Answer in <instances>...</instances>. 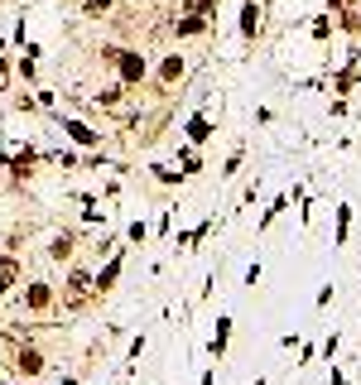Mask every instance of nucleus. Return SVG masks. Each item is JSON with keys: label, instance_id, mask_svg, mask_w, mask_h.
<instances>
[{"label": "nucleus", "instance_id": "obj_1", "mask_svg": "<svg viewBox=\"0 0 361 385\" xmlns=\"http://www.w3.org/2000/svg\"><path fill=\"white\" fill-rule=\"evenodd\" d=\"M116 63H121V78H125V82H135V78L145 73V63H140L135 53H116Z\"/></svg>", "mask_w": 361, "mask_h": 385}, {"label": "nucleus", "instance_id": "obj_2", "mask_svg": "<svg viewBox=\"0 0 361 385\" xmlns=\"http://www.w3.org/2000/svg\"><path fill=\"white\" fill-rule=\"evenodd\" d=\"M87 289H91V280L82 275V270H78V275H73V289H68V298H73V308H82V298H87Z\"/></svg>", "mask_w": 361, "mask_h": 385}, {"label": "nucleus", "instance_id": "obj_3", "mask_svg": "<svg viewBox=\"0 0 361 385\" xmlns=\"http://www.w3.org/2000/svg\"><path fill=\"white\" fill-rule=\"evenodd\" d=\"M44 303H49V289L34 285V289H29V308H44Z\"/></svg>", "mask_w": 361, "mask_h": 385}, {"label": "nucleus", "instance_id": "obj_4", "mask_svg": "<svg viewBox=\"0 0 361 385\" xmlns=\"http://www.w3.org/2000/svg\"><path fill=\"white\" fill-rule=\"evenodd\" d=\"M159 73H164V78H169V82H179V78H183V63H179V58H169V63H164V68H159Z\"/></svg>", "mask_w": 361, "mask_h": 385}, {"label": "nucleus", "instance_id": "obj_5", "mask_svg": "<svg viewBox=\"0 0 361 385\" xmlns=\"http://www.w3.org/2000/svg\"><path fill=\"white\" fill-rule=\"evenodd\" d=\"M10 280H15V260H0V289L10 285Z\"/></svg>", "mask_w": 361, "mask_h": 385}]
</instances>
